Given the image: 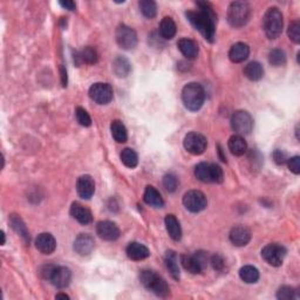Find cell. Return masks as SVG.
<instances>
[{
  "label": "cell",
  "mask_w": 300,
  "mask_h": 300,
  "mask_svg": "<svg viewBox=\"0 0 300 300\" xmlns=\"http://www.w3.org/2000/svg\"><path fill=\"white\" fill-rule=\"evenodd\" d=\"M197 11H189L186 12V18L195 29L203 36L209 42H212L216 33L217 14L213 11L212 6L206 2L196 3Z\"/></svg>",
  "instance_id": "1"
},
{
  "label": "cell",
  "mask_w": 300,
  "mask_h": 300,
  "mask_svg": "<svg viewBox=\"0 0 300 300\" xmlns=\"http://www.w3.org/2000/svg\"><path fill=\"white\" fill-rule=\"evenodd\" d=\"M205 100V92L200 84L190 83L182 89V101L186 109L192 112L200 111Z\"/></svg>",
  "instance_id": "2"
},
{
  "label": "cell",
  "mask_w": 300,
  "mask_h": 300,
  "mask_svg": "<svg viewBox=\"0 0 300 300\" xmlns=\"http://www.w3.org/2000/svg\"><path fill=\"white\" fill-rule=\"evenodd\" d=\"M140 282L142 285L153 292L159 298H166L170 294V288L168 284L162 277L150 270H143L140 274Z\"/></svg>",
  "instance_id": "3"
},
{
  "label": "cell",
  "mask_w": 300,
  "mask_h": 300,
  "mask_svg": "<svg viewBox=\"0 0 300 300\" xmlns=\"http://www.w3.org/2000/svg\"><path fill=\"white\" fill-rule=\"evenodd\" d=\"M283 13L277 7H271L266 11L263 18V29L268 39L274 40L280 37L283 32Z\"/></svg>",
  "instance_id": "4"
},
{
  "label": "cell",
  "mask_w": 300,
  "mask_h": 300,
  "mask_svg": "<svg viewBox=\"0 0 300 300\" xmlns=\"http://www.w3.org/2000/svg\"><path fill=\"white\" fill-rule=\"evenodd\" d=\"M251 10L248 3L233 2L228 9V21L235 29H240L248 24Z\"/></svg>",
  "instance_id": "5"
},
{
  "label": "cell",
  "mask_w": 300,
  "mask_h": 300,
  "mask_svg": "<svg viewBox=\"0 0 300 300\" xmlns=\"http://www.w3.org/2000/svg\"><path fill=\"white\" fill-rule=\"evenodd\" d=\"M195 176L203 183H222L224 180L223 170L218 165L202 162L195 168Z\"/></svg>",
  "instance_id": "6"
},
{
  "label": "cell",
  "mask_w": 300,
  "mask_h": 300,
  "mask_svg": "<svg viewBox=\"0 0 300 300\" xmlns=\"http://www.w3.org/2000/svg\"><path fill=\"white\" fill-rule=\"evenodd\" d=\"M231 127L236 135H248L253 129L252 116L245 111H237L231 116Z\"/></svg>",
  "instance_id": "7"
},
{
  "label": "cell",
  "mask_w": 300,
  "mask_h": 300,
  "mask_svg": "<svg viewBox=\"0 0 300 300\" xmlns=\"http://www.w3.org/2000/svg\"><path fill=\"white\" fill-rule=\"evenodd\" d=\"M181 264L186 271L193 275L202 274L206 267V255L204 252H196V255L189 256V255H182L180 257Z\"/></svg>",
  "instance_id": "8"
},
{
  "label": "cell",
  "mask_w": 300,
  "mask_h": 300,
  "mask_svg": "<svg viewBox=\"0 0 300 300\" xmlns=\"http://www.w3.org/2000/svg\"><path fill=\"white\" fill-rule=\"evenodd\" d=\"M183 205L185 206L186 210L190 212L197 213L203 211L208 205V200L206 196L198 190H190L183 196Z\"/></svg>",
  "instance_id": "9"
},
{
  "label": "cell",
  "mask_w": 300,
  "mask_h": 300,
  "mask_svg": "<svg viewBox=\"0 0 300 300\" xmlns=\"http://www.w3.org/2000/svg\"><path fill=\"white\" fill-rule=\"evenodd\" d=\"M115 38L118 45L123 49L129 50L135 48L136 45H138V34L131 27L124 24L119 25L118 29H116Z\"/></svg>",
  "instance_id": "10"
},
{
  "label": "cell",
  "mask_w": 300,
  "mask_h": 300,
  "mask_svg": "<svg viewBox=\"0 0 300 300\" xmlns=\"http://www.w3.org/2000/svg\"><path fill=\"white\" fill-rule=\"evenodd\" d=\"M286 256V249L283 245L272 243L267 244L262 250L263 259L271 266L278 267L283 264L284 258Z\"/></svg>",
  "instance_id": "11"
},
{
  "label": "cell",
  "mask_w": 300,
  "mask_h": 300,
  "mask_svg": "<svg viewBox=\"0 0 300 300\" xmlns=\"http://www.w3.org/2000/svg\"><path fill=\"white\" fill-rule=\"evenodd\" d=\"M183 146H184L185 150L188 153L193 155H202L208 146V141L204 135L200 134V132H189L185 135L184 141H183Z\"/></svg>",
  "instance_id": "12"
},
{
  "label": "cell",
  "mask_w": 300,
  "mask_h": 300,
  "mask_svg": "<svg viewBox=\"0 0 300 300\" xmlns=\"http://www.w3.org/2000/svg\"><path fill=\"white\" fill-rule=\"evenodd\" d=\"M89 96L97 104H108L113 100V88L108 84L96 83L89 88Z\"/></svg>",
  "instance_id": "13"
},
{
  "label": "cell",
  "mask_w": 300,
  "mask_h": 300,
  "mask_svg": "<svg viewBox=\"0 0 300 300\" xmlns=\"http://www.w3.org/2000/svg\"><path fill=\"white\" fill-rule=\"evenodd\" d=\"M96 233L101 239L107 241H114L120 237L121 232L118 225L114 222L102 221L96 225Z\"/></svg>",
  "instance_id": "14"
},
{
  "label": "cell",
  "mask_w": 300,
  "mask_h": 300,
  "mask_svg": "<svg viewBox=\"0 0 300 300\" xmlns=\"http://www.w3.org/2000/svg\"><path fill=\"white\" fill-rule=\"evenodd\" d=\"M94 238L88 233H80L74 240V251L80 256H88L94 250Z\"/></svg>",
  "instance_id": "15"
},
{
  "label": "cell",
  "mask_w": 300,
  "mask_h": 300,
  "mask_svg": "<svg viewBox=\"0 0 300 300\" xmlns=\"http://www.w3.org/2000/svg\"><path fill=\"white\" fill-rule=\"evenodd\" d=\"M50 283L58 288H65L69 285L72 280V272L68 267L56 266L52 276H50Z\"/></svg>",
  "instance_id": "16"
},
{
  "label": "cell",
  "mask_w": 300,
  "mask_h": 300,
  "mask_svg": "<svg viewBox=\"0 0 300 300\" xmlns=\"http://www.w3.org/2000/svg\"><path fill=\"white\" fill-rule=\"evenodd\" d=\"M76 192L77 195L84 200H89L95 193V182L92 176L84 175L77 178L76 182Z\"/></svg>",
  "instance_id": "17"
},
{
  "label": "cell",
  "mask_w": 300,
  "mask_h": 300,
  "mask_svg": "<svg viewBox=\"0 0 300 300\" xmlns=\"http://www.w3.org/2000/svg\"><path fill=\"white\" fill-rule=\"evenodd\" d=\"M229 238L235 247H245L251 240V232L250 230L243 227V225H237L230 231Z\"/></svg>",
  "instance_id": "18"
},
{
  "label": "cell",
  "mask_w": 300,
  "mask_h": 300,
  "mask_svg": "<svg viewBox=\"0 0 300 300\" xmlns=\"http://www.w3.org/2000/svg\"><path fill=\"white\" fill-rule=\"evenodd\" d=\"M36 248L44 255H50V253L56 251L57 240L50 233L42 232L37 237Z\"/></svg>",
  "instance_id": "19"
},
{
  "label": "cell",
  "mask_w": 300,
  "mask_h": 300,
  "mask_svg": "<svg viewBox=\"0 0 300 300\" xmlns=\"http://www.w3.org/2000/svg\"><path fill=\"white\" fill-rule=\"evenodd\" d=\"M71 216L83 225L91 224L93 221L91 210L87 209L84 205H81L80 203H77V202L73 203L71 206Z\"/></svg>",
  "instance_id": "20"
},
{
  "label": "cell",
  "mask_w": 300,
  "mask_h": 300,
  "mask_svg": "<svg viewBox=\"0 0 300 300\" xmlns=\"http://www.w3.org/2000/svg\"><path fill=\"white\" fill-rule=\"evenodd\" d=\"M126 252L127 256L129 257L131 260H135V262H138V260H143L150 256L149 249H148L146 245L139 243V241H131V243H129V245L127 247Z\"/></svg>",
  "instance_id": "21"
},
{
  "label": "cell",
  "mask_w": 300,
  "mask_h": 300,
  "mask_svg": "<svg viewBox=\"0 0 300 300\" xmlns=\"http://www.w3.org/2000/svg\"><path fill=\"white\" fill-rule=\"evenodd\" d=\"M249 56H250V47L247 44H244V42H237L229 50L230 60L235 62V64L245 61Z\"/></svg>",
  "instance_id": "22"
},
{
  "label": "cell",
  "mask_w": 300,
  "mask_h": 300,
  "mask_svg": "<svg viewBox=\"0 0 300 300\" xmlns=\"http://www.w3.org/2000/svg\"><path fill=\"white\" fill-rule=\"evenodd\" d=\"M177 46L178 49L181 50V53L186 58V59L193 60L198 56V45L196 41L193 40V39L182 38L181 40H178Z\"/></svg>",
  "instance_id": "23"
},
{
  "label": "cell",
  "mask_w": 300,
  "mask_h": 300,
  "mask_svg": "<svg viewBox=\"0 0 300 300\" xmlns=\"http://www.w3.org/2000/svg\"><path fill=\"white\" fill-rule=\"evenodd\" d=\"M143 200L148 205L153 206V208H162L165 205V201L156 189L154 186L148 185L146 190H144L143 194Z\"/></svg>",
  "instance_id": "24"
},
{
  "label": "cell",
  "mask_w": 300,
  "mask_h": 300,
  "mask_svg": "<svg viewBox=\"0 0 300 300\" xmlns=\"http://www.w3.org/2000/svg\"><path fill=\"white\" fill-rule=\"evenodd\" d=\"M228 147L230 151L236 156H243L248 150V144L245 142L243 136L240 135H233L229 139Z\"/></svg>",
  "instance_id": "25"
},
{
  "label": "cell",
  "mask_w": 300,
  "mask_h": 300,
  "mask_svg": "<svg viewBox=\"0 0 300 300\" xmlns=\"http://www.w3.org/2000/svg\"><path fill=\"white\" fill-rule=\"evenodd\" d=\"M165 224H166V229L168 231L169 236L173 238L174 240H181L182 238V229L180 225V222L176 217L174 215H167L166 220H165Z\"/></svg>",
  "instance_id": "26"
},
{
  "label": "cell",
  "mask_w": 300,
  "mask_h": 300,
  "mask_svg": "<svg viewBox=\"0 0 300 300\" xmlns=\"http://www.w3.org/2000/svg\"><path fill=\"white\" fill-rule=\"evenodd\" d=\"M177 27L173 18L170 17H165L162 19L161 24H159V36L166 40H170L175 36H176Z\"/></svg>",
  "instance_id": "27"
},
{
  "label": "cell",
  "mask_w": 300,
  "mask_h": 300,
  "mask_svg": "<svg viewBox=\"0 0 300 300\" xmlns=\"http://www.w3.org/2000/svg\"><path fill=\"white\" fill-rule=\"evenodd\" d=\"M165 260H166L167 268L169 270L171 277L178 282V280H180V267H178V258H177L176 252L171 250L167 251Z\"/></svg>",
  "instance_id": "28"
},
{
  "label": "cell",
  "mask_w": 300,
  "mask_h": 300,
  "mask_svg": "<svg viewBox=\"0 0 300 300\" xmlns=\"http://www.w3.org/2000/svg\"><path fill=\"white\" fill-rule=\"evenodd\" d=\"M10 223L12 225L13 230L17 233L20 235V237L22 238V240L25 241V244H30V240H31V237H30V232L29 230H27L26 225L20 217L18 215H12L10 217Z\"/></svg>",
  "instance_id": "29"
},
{
  "label": "cell",
  "mask_w": 300,
  "mask_h": 300,
  "mask_svg": "<svg viewBox=\"0 0 300 300\" xmlns=\"http://www.w3.org/2000/svg\"><path fill=\"white\" fill-rule=\"evenodd\" d=\"M244 75L251 81H259L264 76L263 66L257 61L250 62V64L245 66Z\"/></svg>",
  "instance_id": "30"
},
{
  "label": "cell",
  "mask_w": 300,
  "mask_h": 300,
  "mask_svg": "<svg viewBox=\"0 0 300 300\" xmlns=\"http://www.w3.org/2000/svg\"><path fill=\"white\" fill-rule=\"evenodd\" d=\"M111 131L113 138L116 142L119 143H124L127 142L128 140V132H127V128L124 124L122 123V121L120 120H114L111 124Z\"/></svg>",
  "instance_id": "31"
},
{
  "label": "cell",
  "mask_w": 300,
  "mask_h": 300,
  "mask_svg": "<svg viewBox=\"0 0 300 300\" xmlns=\"http://www.w3.org/2000/svg\"><path fill=\"white\" fill-rule=\"evenodd\" d=\"M239 277L244 283L255 284L259 279V271L252 265H245L239 270Z\"/></svg>",
  "instance_id": "32"
},
{
  "label": "cell",
  "mask_w": 300,
  "mask_h": 300,
  "mask_svg": "<svg viewBox=\"0 0 300 300\" xmlns=\"http://www.w3.org/2000/svg\"><path fill=\"white\" fill-rule=\"evenodd\" d=\"M113 69H114V73L116 76L119 77H126L128 74L130 73L131 66L130 62L128 61L126 58L123 57H118L113 62Z\"/></svg>",
  "instance_id": "33"
},
{
  "label": "cell",
  "mask_w": 300,
  "mask_h": 300,
  "mask_svg": "<svg viewBox=\"0 0 300 300\" xmlns=\"http://www.w3.org/2000/svg\"><path fill=\"white\" fill-rule=\"evenodd\" d=\"M121 161L128 168L132 169L139 165V156L135 150L130 149V148H124L121 153Z\"/></svg>",
  "instance_id": "34"
},
{
  "label": "cell",
  "mask_w": 300,
  "mask_h": 300,
  "mask_svg": "<svg viewBox=\"0 0 300 300\" xmlns=\"http://www.w3.org/2000/svg\"><path fill=\"white\" fill-rule=\"evenodd\" d=\"M77 53H79L81 64L94 65L96 64L97 60H99V56H97L96 49L91 47V46H87V47H85L81 52Z\"/></svg>",
  "instance_id": "35"
},
{
  "label": "cell",
  "mask_w": 300,
  "mask_h": 300,
  "mask_svg": "<svg viewBox=\"0 0 300 300\" xmlns=\"http://www.w3.org/2000/svg\"><path fill=\"white\" fill-rule=\"evenodd\" d=\"M139 7L146 18L153 19L157 14V5L153 0H141L139 3Z\"/></svg>",
  "instance_id": "36"
},
{
  "label": "cell",
  "mask_w": 300,
  "mask_h": 300,
  "mask_svg": "<svg viewBox=\"0 0 300 300\" xmlns=\"http://www.w3.org/2000/svg\"><path fill=\"white\" fill-rule=\"evenodd\" d=\"M268 62L275 67H280L286 64V54L284 50L276 48L272 49L270 54H268Z\"/></svg>",
  "instance_id": "37"
},
{
  "label": "cell",
  "mask_w": 300,
  "mask_h": 300,
  "mask_svg": "<svg viewBox=\"0 0 300 300\" xmlns=\"http://www.w3.org/2000/svg\"><path fill=\"white\" fill-rule=\"evenodd\" d=\"M75 116H76L77 122H79L83 127H89L92 124L91 116H89V114L85 108L77 107L75 109Z\"/></svg>",
  "instance_id": "38"
},
{
  "label": "cell",
  "mask_w": 300,
  "mask_h": 300,
  "mask_svg": "<svg viewBox=\"0 0 300 300\" xmlns=\"http://www.w3.org/2000/svg\"><path fill=\"white\" fill-rule=\"evenodd\" d=\"M288 38L291 39L294 44H299L300 42V22L298 20L292 21L287 30Z\"/></svg>",
  "instance_id": "39"
},
{
  "label": "cell",
  "mask_w": 300,
  "mask_h": 300,
  "mask_svg": "<svg viewBox=\"0 0 300 300\" xmlns=\"http://www.w3.org/2000/svg\"><path fill=\"white\" fill-rule=\"evenodd\" d=\"M163 185H165V188L168 190L169 193H174L175 190L177 189L178 185L177 177L175 176L174 174H167L166 176L163 177Z\"/></svg>",
  "instance_id": "40"
},
{
  "label": "cell",
  "mask_w": 300,
  "mask_h": 300,
  "mask_svg": "<svg viewBox=\"0 0 300 300\" xmlns=\"http://www.w3.org/2000/svg\"><path fill=\"white\" fill-rule=\"evenodd\" d=\"M295 290L291 286H282L277 292V298L279 300H291L294 298Z\"/></svg>",
  "instance_id": "41"
},
{
  "label": "cell",
  "mask_w": 300,
  "mask_h": 300,
  "mask_svg": "<svg viewBox=\"0 0 300 300\" xmlns=\"http://www.w3.org/2000/svg\"><path fill=\"white\" fill-rule=\"evenodd\" d=\"M288 169H290L292 173L295 175L300 174V157L299 156H293L287 159Z\"/></svg>",
  "instance_id": "42"
},
{
  "label": "cell",
  "mask_w": 300,
  "mask_h": 300,
  "mask_svg": "<svg viewBox=\"0 0 300 300\" xmlns=\"http://www.w3.org/2000/svg\"><path fill=\"white\" fill-rule=\"evenodd\" d=\"M211 264L216 271H222L224 268V259L220 255H213L211 257Z\"/></svg>",
  "instance_id": "43"
},
{
  "label": "cell",
  "mask_w": 300,
  "mask_h": 300,
  "mask_svg": "<svg viewBox=\"0 0 300 300\" xmlns=\"http://www.w3.org/2000/svg\"><path fill=\"white\" fill-rule=\"evenodd\" d=\"M274 159L277 165H284V163L287 162L288 158L286 156V154L284 153L283 150L277 149V150H275V153H274Z\"/></svg>",
  "instance_id": "44"
},
{
  "label": "cell",
  "mask_w": 300,
  "mask_h": 300,
  "mask_svg": "<svg viewBox=\"0 0 300 300\" xmlns=\"http://www.w3.org/2000/svg\"><path fill=\"white\" fill-rule=\"evenodd\" d=\"M54 268H56V265H46L41 268V275L45 279H49L50 276H52Z\"/></svg>",
  "instance_id": "45"
},
{
  "label": "cell",
  "mask_w": 300,
  "mask_h": 300,
  "mask_svg": "<svg viewBox=\"0 0 300 300\" xmlns=\"http://www.w3.org/2000/svg\"><path fill=\"white\" fill-rule=\"evenodd\" d=\"M59 4H60V5L62 7H64V9L68 10V11H74V10H75V7H76L75 3L72 2V0H66V2H60Z\"/></svg>",
  "instance_id": "46"
},
{
  "label": "cell",
  "mask_w": 300,
  "mask_h": 300,
  "mask_svg": "<svg viewBox=\"0 0 300 300\" xmlns=\"http://www.w3.org/2000/svg\"><path fill=\"white\" fill-rule=\"evenodd\" d=\"M60 74H61V84L64 87L67 86V71H66L65 67H60Z\"/></svg>",
  "instance_id": "47"
},
{
  "label": "cell",
  "mask_w": 300,
  "mask_h": 300,
  "mask_svg": "<svg viewBox=\"0 0 300 300\" xmlns=\"http://www.w3.org/2000/svg\"><path fill=\"white\" fill-rule=\"evenodd\" d=\"M56 298L57 299H69V295L65 294V293H59V294L56 295Z\"/></svg>",
  "instance_id": "48"
},
{
  "label": "cell",
  "mask_w": 300,
  "mask_h": 300,
  "mask_svg": "<svg viewBox=\"0 0 300 300\" xmlns=\"http://www.w3.org/2000/svg\"><path fill=\"white\" fill-rule=\"evenodd\" d=\"M2 238H3V241H2V245H4V244H5V241H6L5 232H4V231H2Z\"/></svg>",
  "instance_id": "49"
},
{
  "label": "cell",
  "mask_w": 300,
  "mask_h": 300,
  "mask_svg": "<svg viewBox=\"0 0 300 300\" xmlns=\"http://www.w3.org/2000/svg\"><path fill=\"white\" fill-rule=\"evenodd\" d=\"M295 134H297V139L299 140V127L297 126V128H295Z\"/></svg>",
  "instance_id": "50"
}]
</instances>
